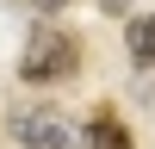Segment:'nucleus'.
Here are the masks:
<instances>
[{
  "instance_id": "1",
  "label": "nucleus",
  "mask_w": 155,
  "mask_h": 149,
  "mask_svg": "<svg viewBox=\"0 0 155 149\" xmlns=\"http://www.w3.org/2000/svg\"><path fill=\"white\" fill-rule=\"evenodd\" d=\"M74 68H81V44H74L68 31L44 25V31H31V37H25L19 81H31V87H50V81H68Z\"/></svg>"
},
{
  "instance_id": "3",
  "label": "nucleus",
  "mask_w": 155,
  "mask_h": 149,
  "mask_svg": "<svg viewBox=\"0 0 155 149\" xmlns=\"http://www.w3.org/2000/svg\"><path fill=\"white\" fill-rule=\"evenodd\" d=\"M124 50H130L137 68H155V12H137L124 25Z\"/></svg>"
},
{
  "instance_id": "6",
  "label": "nucleus",
  "mask_w": 155,
  "mask_h": 149,
  "mask_svg": "<svg viewBox=\"0 0 155 149\" xmlns=\"http://www.w3.org/2000/svg\"><path fill=\"white\" fill-rule=\"evenodd\" d=\"M37 6H44V12H56V6H68V0H37Z\"/></svg>"
},
{
  "instance_id": "2",
  "label": "nucleus",
  "mask_w": 155,
  "mask_h": 149,
  "mask_svg": "<svg viewBox=\"0 0 155 149\" xmlns=\"http://www.w3.org/2000/svg\"><path fill=\"white\" fill-rule=\"evenodd\" d=\"M6 124H12V137L25 149H87V131L68 124L62 112H50V106H19Z\"/></svg>"
},
{
  "instance_id": "5",
  "label": "nucleus",
  "mask_w": 155,
  "mask_h": 149,
  "mask_svg": "<svg viewBox=\"0 0 155 149\" xmlns=\"http://www.w3.org/2000/svg\"><path fill=\"white\" fill-rule=\"evenodd\" d=\"M99 12H112V19H118V12H130V0H99Z\"/></svg>"
},
{
  "instance_id": "4",
  "label": "nucleus",
  "mask_w": 155,
  "mask_h": 149,
  "mask_svg": "<svg viewBox=\"0 0 155 149\" xmlns=\"http://www.w3.org/2000/svg\"><path fill=\"white\" fill-rule=\"evenodd\" d=\"M87 149H130V137H124V124L112 118V112H99V118L87 124Z\"/></svg>"
}]
</instances>
